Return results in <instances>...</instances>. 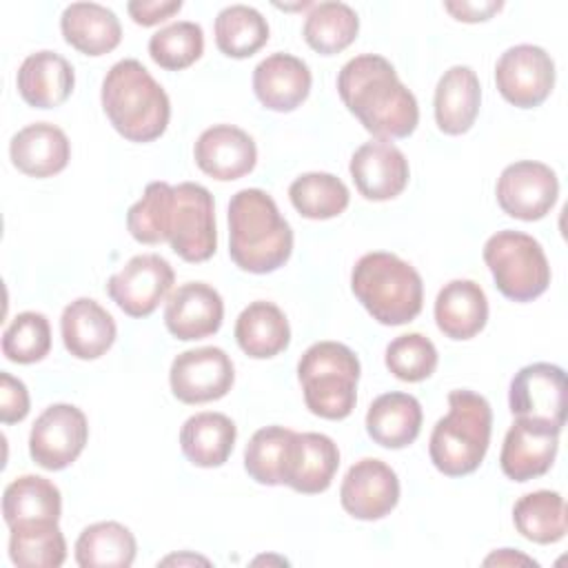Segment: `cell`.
Returning a JSON list of instances; mask_svg holds the SVG:
<instances>
[{
    "instance_id": "7dc6e473",
    "label": "cell",
    "mask_w": 568,
    "mask_h": 568,
    "mask_svg": "<svg viewBox=\"0 0 568 568\" xmlns=\"http://www.w3.org/2000/svg\"><path fill=\"white\" fill-rule=\"evenodd\" d=\"M162 564H209V559L197 557V555H171L166 559H162Z\"/></svg>"
},
{
    "instance_id": "7a4b0ae2",
    "label": "cell",
    "mask_w": 568,
    "mask_h": 568,
    "mask_svg": "<svg viewBox=\"0 0 568 568\" xmlns=\"http://www.w3.org/2000/svg\"><path fill=\"white\" fill-rule=\"evenodd\" d=\"M293 231L262 189H242L229 202V255L242 271L264 275L286 264Z\"/></svg>"
},
{
    "instance_id": "cb8c5ba5",
    "label": "cell",
    "mask_w": 568,
    "mask_h": 568,
    "mask_svg": "<svg viewBox=\"0 0 568 568\" xmlns=\"http://www.w3.org/2000/svg\"><path fill=\"white\" fill-rule=\"evenodd\" d=\"M18 91L33 109H53L67 102L73 91L75 73L67 58L55 51H36L18 69Z\"/></svg>"
},
{
    "instance_id": "ab89813d",
    "label": "cell",
    "mask_w": 568,
    "mask_h": 568,
    "mask_svg": "<svg viewBox=\"0 0 568 568\" xmlns=\"http://www.w3.org/2000/svg\"><path fill=\"white\" fill-rule=\"evenodd\" d=\"M173 186L169 182L146 184L142 197L126 211V229L142 244L166 242V220L171 209Z\"/></svg>"
},
{
    "instance_id": "277c9868",
    "label": "cell",
    "mask_w": 568,
    "mask_h": 568,
    "mask_svg": "<svg viewBox=\"0 0 568 568\" xmlns=\"http://www.w3.org/2000/svg\"><path fill=\"white\" fill-rule=\"evenodd\" d=\"M493 410L486 397L457 388L448 393V413L435 424L428 442L433 466L446 477L470 475L486 457Z\"/></svg>"
},
{
    "instance_id": "1f68e13d",
    "label": "cell",
    "mask_w": 568,
    "mask_h": 568,
    "mask_svg": "<svg viewBox=\"0 0 568 568\" xmlns=\"http://www.w3.org/2000/svg\"><path fill=\"white\" fill-rule=\"evenodd\" d=\"M135 537L120 521H95L75 541L80 568H129L135 561Z\"/></svg>"
},
{
    "instance_id": "3957f363",
    "label": "cell",
    "mask_w": 568,
    "mask_h": 568,
    "mask_svg": "<svg viewBox=\"0 0 568 568\" xmlns=\"http://www.w3.org/2000/svg\"><path fill=\"white\" fill-rule=\"evenodd\" d=\"M100 100L113 129L129 142H153L169 126V95L140 60L115 62L102 80Z\"/></svg>"
},
{
    "instance_id": "ffe728a7",
    "label": "cell",
    "mask_w": 568,
    "mask_h": 568,
    "mask_svg": "<svg viewBox=\"0 0 568 568\" xmlns=\"http://www.w3.org/2000/svg\"><path fill=\"white\" fill-rule=\"evenodd\" d=\"M193 158L213 180L231 182L255 169L257 146L240 126L215 124L200 133L193 146Z\"/></svg>"
},
{
    "instance_id": "f546056e",
    "label": "cell",
    "mask_w": 568,
    "mask_h": 568,
    "mask_svg": "<svg viewBox=\"0 0 568 568\" xmlns=\"http://www.w3.org/2000/svg\"><path fill=\"white\" fill-rule=\"evenodd\" d=\"M235 339L248 357L268 359L288 346L291 326L280 306L257 300L237 315Z\"/></svg>"
},
{
    "instance_id": "7402d4cb",
    "label": "cell",
    "mask_w": 568,
    "mask_h": 568,
    "mask_svg": "<svg viewBox=\"0 0 568 568\" xmlns=\"http://www.w3.org/2000/svg\"><path fill=\"white\" fill-rule=\"evenodd\" d=\"M64 348L78 359H98L115 342L118 328L111 313L91 297H78L60 317Z\"/></svg>"
},
{
    "instance_id": "f35d334b",
    "label": "cell",
    "mask_w": 568,
    "mask_h": 568,
    "mask_svg": "<svg viewBox=\"0 0 568 568\" xmlns=\"http://www.w3.org/2000/svg\"><path fill=\"white\" fill-rule=\"evenodd\" d=\"M291 435L293 430L284 426H264L253 433L244 448V468L251 479L264 486L282 484Z\"/></svg>"
},
{
    "instance_id": "6da1fadb",
    "label": "cell",
    "mask_w": 568,
    "mask_h": 568,
    "mask_svg": "<svg viewBox=\"0 0 568 568\" xmlns=\"http://www.w3.org/2000/svg\"><path fill=\"white\" fill-rule=\"evenodd\" d=\"M337 93L359 124L377 140L408 138L419 122V106L395 67L377 55L351 58L337 75Z\"/></svg>"
},
{
    "instance_id": "484cf974",
    "label": "cell",
    "mask_w": 568,
    "mask_h": 568,
    "mask_svg": "<svg viewBox=\"0 0 568 568\" xmlns=\"http://www.w3.org/2000/svg\"><path fill=\"white\" fill-rule=\"evenodd\" d=\"M437 328L450 339H470L488 322V300L473 280H453L435 300Z\"/></svg>"
},
{
    "instance_id": "d590c367",
    "label": "cell",
    "mask_w": 568,
    "mask_h": 568,
    "mask_svg": "<svg viewBox=\"0 0 568 568\" xmlns=\"http://www.w3.org/2000/svg\"><path fill=\"white\" fill-rule=\"evenodd\" d=\"M268 40L266 18L248 4L224 7L215 18V44L229 58H248Z\"/></svg>"
},
{
    "instance_id": "60d3db41",
    "label": "cell",
    "mask_w": 568,
    "mask_h": 568,
    "mask_svg": "<svg viewBox=\"0 0 568 568\" xmlns=\"http://www.w3.org/2000/svg\"><path fill=\"white\" fill-rule=\"evenodd\" d=\"M51 351V326L42 313H18L2 335V353L16 364H36Z\"/></svg>"
},
{
    "instance_id": "d4e9b609",
    "label": "cell",
    "mask_w": 568,
    "mask_h": 568,
    "mask_svg": "<svg viewBox=\"0 0 568 568\" xmlns=\"http://www.w3.org/2000/svg\"><path fill=\"white\" fill-rule=\"evenodd\" d=\"M481 87L470 67L455 64L439 78L435 87V122L446 135L466 133L479 113Z\"/></svg>"
},
{
    "instance_id": "74e56055",
    "label": "cell",
    "mask_w": 568,
    "mask_h": 568,
    "mask_svg": "<svg viewBox=\"0 0 568 568\" xmlns=\"http://www.w3.org/2000/svg\"><path fill=\"white\" fill-rule=\"evenodd\" d=\"M204 51V33L197 22L180 20L160 31L149 40L151 60L166 71H182L200 60Z\"/></svg>"
},
{
    "instance_id": "4fadbf2b",
    "label": "cell",
    "mask_w": 568,
    "mask_h": 568,
    "mask_svg": "<svg viewBox=\"0 0 568 568\" xmlns=\"http://www.w3.org/2000/svg\"><path fill=\"white\" fill-rule=\"evenodd\" d=\"M564 426L537 417H517L508 428L499 455L504 475L513 481H528L550 470Z\"/></svg>"
},
{
    "instance_id": "8fae6325",
    "label": "cell",
    "mask_w": 568,
    "mask_h": 568,
    "mask_svg": "<svg viewBox=\"0 0 568 568\" xmlns=\"http://www.w3.org/2000/svg\"><path fill=\"white\" fill-rule=\"evenodd\" d=\"M497 204L515 220L535 222L550 213L559 195L557 173L535 160L508 164L497 180Z\"/></svg>"
},
{
    "instance_id": "e0dca14e",
    "label": "cell",
    "mask_w": 568,
    "mask_h": 568,
    "mask_svg": "<svg viewBox=\"0 0 568 568\" xmlns=\"http://www.w3.org/2000/svg\"><path fill=\"white\" fill-rule=\"evenodd\" d=\"M351 178L357 191L373 202L397 197L408 184V160L390 140L364 142L351 158Z\"/></svg>"
},
{
    "instance_id": "ac0fdd59",
    "label": "cell",
    "mask_w": 568,
    "mask_h": 568,
    "mask_svg": "<svg viewBox=\"0 0 568 568\" xmlns=\"http://www.w3.org/2000/svg\"><path fill=\"white\" fill-rule=\"evenodd\" d=\"M339 466L337 444L324 433H293L286 448L282 484L302 495L324 493Z\"/></svg>"
},
{
    "instance_id": "5b68a950",
    "label": "cell",
    "mask_w": 568,
    "mask_h": 568,
    "mask_svg": "<svg viewBox=\"0 0 568 568\" xmlns=\"http://www.w3.org/2000/svg\"><path fill=\"white\" fill-rule=\"evenodd\" d=\"M351 291L384 326L413 322L424 302L422 275L402 257L386 251L362 255L351 273Z\"/></svg>"
},
{
    "instance_id": "bcb514c9",
    "label": "cell",
    "mask_w": 568,
    "mask_h": 568,
    "mask_svg": "<svg viewBox=\"0 0 568 568\" xmlns=\"http://www.w3.org/2000/svg\"><path fill=\"white\" fill-rule=\"evenodd\" d=\"M484 564H486V566H517V564L537 566V561H532L530 557H526V555H521V552H517V550H513V548H501V550L488 555V557L484 559Z\"/></svg>"
},
{
    "instance_id": "e575fe53",
    "label": "cell",
    "mask_w": 568,
    "mask_h": 568,
    "mask_svg": "<svg viewBox=\"0 0 568 568\" xmlns=\"http://www.w3.org/2000/svg\"><path fill=\"white\" fill-rule=\"evenodd\" d=\"M357 31L359 18L353 7L344 2H320L311 7L302 36L313 51L322 55H335L353 44Z\"/></svg>"
},
{
    "instance_id": "d6986e66",
    "label": "cell",
    "mask_w": 568,
    "mask_h": 568,
    "mask_svg": "<svg viewBox=\"0 0 568 568\" xmlns=\"http://www.w3.org/2000/svg\"><path fill=\"white\" fill-rule=\"evenodd\" d=\"M224 320L222 295L206 282H186L169 293L164 324L182 342L204 339L220 331Z\"/></svg>"
},
{
    "instance_id": "8992f818",
    "label": "cell",
    "mask_w": 568,
    "mask_h": 568,
    "mask_svg": "<svg viewBox=\"0 0 568 568\" xmlns=\"http://www.w3.org/2000/svg\"><path fill=\"white\" fill-rule=\"evenodd\" d=\"M357 355L339 342H315L297 362L306 408L324 419H344L357 402Z\"/></svg>"
},
{
    "instance_id": "7bdbcfd3",
    "label": "cell",
    "mask_w": 568,
    "mask_h": 568,
    "mask_svg": "<svg viewBox=\"0 0 568 568\" xmlns=\"http://www.w3.org/2000/svg\"><path fill=\"white\" fill-rule=\"evenodd\" d=\"M29 415V390L11 373H0V422L16 424Z\"/></svg>"
},
{
    "instance_id": "f6af8a7d",
    "label": "cell",
    "mask_w": 568,
    "mask_h": 568,
    "mask_svg": "<svg viewBox=\"0 0 568 568\" xmlns=\"http://www.w3.org/2000/svg\"><path fill=\"white\" fill-rule=\"evenodd\" d=\"M444 9L459 22H484L504 9V2L481 0V2H444Z\"/></svg>"
},
{
    "instance_id": "30bf717a",
    "label": "cell",
    "mask_w": 568,
    "mask_h": 568,
    "mask_svg": "<svg viewBox=\"0 0 568 568\" xmlns=\"http://www.w3.org/2000/svg\"><path fill=\"white\" fill-rule=\"evenodd\" d=\"M497 91L519 109L539 106L555 87V62L537 44H515L495 64Z\"/></svg>"
},
{
    "instance_id": "ee69618b",
    "label": "cell",
    "mask_w": 568,
    "mask_h": 568,
    "mask_svg": "<svg viewBox=\"0 0 568 568\" xmlns=\"http://www.w3.org/2000/svg\"><path fill=\"white\" fill-rule=\"evenodd\" d=\"M182 9V0H133L126 4L129 16L135 24L153 27L171 16H175Z\"/></svg>"
},
{
    "instance_id": "2e32d148",
    "label": "cell",
    "mask_w": 568,
    "mask_h": 568,
    "mask_svg": "<svg viewBox=\"0 0 568 568\" xmlns=\"http://www.w3.org/2000/svg\"><path fill=\"white\" fill-rule=\"evenodd\" d=\"M508 406L515 417H537L564 426L566 419V373L557 364L535 362L515 373L508 390Z\"/></svg>"
},
{
    "instance_id": "b9f144b4",
    "label": "cell",
    "mask_w": 568,
    "mask_h": 568,
    "mask_svg": "<svg viewBox=\"0 0 568 568\" xmlns=\"http://www.w3.org/2000/svg\"><path fill=\"white\" fill-rule=\"evenodd\" d=\"M386 368L402 382H424L437 368V348L422 333H406L386 346Z\"/></svg>"
},
{
    "instance_id": "d6a6232c",
    "label": "cell",
    "mask_w": 568,
    "mask_h": 568,
    "mask_svg": "<svg viewBox=\"0 0 568 568\" xmlns=\"http://www.w3.org/2000/svg\"><path fill=\"white\" fill-rule=\"evenodd\" d=\"M62 513V497L53 481L40 475H22L13 479L2 495V517L7 526L18 521L49 519L58 521Z\"/></svg>"
},
{
    "instance_id": "f1b7e54d",
    "label": "cell",
    "mask_w": 568,
    "mask_h": 568,
    "mask_svg": "<svg viewBox=\"0 0 568 568\" xmlns=\"http://www.w3.org/2000/svg\"><path fill=\"white\" fill-rule=\"evenodd\" d=\"M237 428L231 417L222 413H195L180 430V446L184 457L200 468L222 466L235 446Z\"/></svg>"
},
{
    "instance_id": "83f0119b",
    "label": "cell",
    "mask_w": 568,
    "mask_h": 568,
    "mask_svg": "<svg viewBox=\"0 0 568 568\" xmlns=\"http://www.w3.org/2000/svg\"><path fill=\"white\" fill-rule=\"evenodd\" d=\"M422 430V406L408 393H384L368 406L366 433L384 448H406Z\"/></svg>"
},
{
    "instance_id": "4316f807",
    "label": "cell",
    "mask_w": 568,
    "mask_h": 568,
    "mask_svg": "<svg viewBox=\"0 0 568 568\" xmlns=\"http://www.w3.org/2000/svg\"><path fill=\"white\" fill-rule=\"evenodd\" d=\"M60 29L73 49L91 58L113 51L122 40L118 16L98 2H73L64 7Z\"/></svg>"
},
{
    "instance_id": "9c48e42d",
    "label": "cell",
    "mask_w": 568,
    "mask_h": 568,
    "mask_svg": "<svg viewBox=\"0 0 568 568\" xmlns=\"http://www.w3.org/2000/svg\"><path fill=\"white\" fill-rule=\"evenodd\" d=\"M87 439L84 413L73 404H51L31 426L29 455L44 470H62L80 457Z\"/></svg>"
},
{
    "instance_id": "ba28073f",
    "label": "cell",
    "mask_w": 568,
    "mask_h": 568,
    "mask_svg": "<svg viewBox=\"0 0 568 568\" xmlns=\"http://www.w3.org/2000/svg\"><path fill=\"white\" fill-rule=\"evenodd\" d=\"M166 242L184 262H206L217 248L213 195L195 182L173 186Z\"/></svg>"
},
{
    "instance_id": "7c38bea8",
    "label": "cell",
    "mask_w": 568,
    "mask_h": 568,
    "mask_svg": "<svg viewBox=\"0 0 568 568\" xmlns=\"http://www.w3.org/2000/svg\"><path fill=\"white\" fill-rule=\"evenodd\" d=\"M173 280L175 273L162 255L142 253L109 277L106 291L129 317H149L171 293Z\"/></svg>"
},
{
    "instance_id": "836d02e7",
    "label": "cell",
    "mask_w": 568,
    "mask_h": 568,
    "mask_svg": "<svg viewBox=\"0 0 568 568\" xmlns=\"http://www.w3.org/2000/svg\"><path fill=\"white\" fill-rule=\"evenodd\" d=\"M513 524L521 537L535 544H555L566 537V501L555 490H535L513 508Z\"/></svg>"
},
{
    "instance_id": "603a6c76",
    "label": "cell",
    "mask_w": 568,
    "mask_h": 568,
    "mask_svg": "<svg viewBox=\"0 0 568 568\" xmlns=\"http://www.w3.org/2000/svg\"><path fill=\"white\" fill-rule=\"evenodd\" d=\"M11 162L31 178H51L67 169L71 144L67 133L51 122H33L20 129L9 144Z\"/></svg>"
},
{
    "instance_id": "5bb4252c",
    "label": "cell",
    "mask_w": 568,
    "mask_h": 568,
    "mask_svg": "<svg viewBox=\"0 0 568 568\" xmlns=\"http://www.w3.org/2000/svg\"><path fill=\"white\" fill-rule=\"evenodd\" d=\"M235 379L231 357L217 346H200L180 353L169 371L173 395L184 404L222 399Z\"/></svg>"
},
{
    "instance_id": "9a60e30c",
    "label": "cell",
    "mask_w": 568,
    "mask_h": 568,
    "mask_svg": "<svg viewBox=\"0 0 568 568\" xmlns=\"http://www.w3.org/2000/svg\"><path fill=\"white\" fill-rule=\"evenodd\" d=\"M342 508L362 521L386 517L399 501V479L395 470L375 457L355 462L339 486Z\"/></svg>"
},
{
    "instance_id": "44dd1931",
    "label": "cell",
    "mask_w": 568,
    "mask_h": 568,
    "mask_svg": "<svg viewBox=\"0 0 568 568\" xmlns=\"http://www.w3.org/2000/svg\"><path fill=\"white\" fill-rule=\"evenodd\" d=\"M311 71L304 60L291 53H271L253 69L257 100L277 113L295 111L311 93Z\"/></svg>"
},
{
    "instance_id": "4dcf8cb0",
    "label": "cell",
    "mask_w": 568,
    "mask_h": 568,
    "mask_svg": "<svg viewBox=\"0 0 568 568\" xmlns=\"http://www.w3.org/2000/svg\"><path fill=\"white\" fill-rule=\"evenodd\" d=\"M9 559L20 568H58L67 559V541L58 521L33 519L9 526Z\"/></svg>"
},
{
    "instance_id": "52a82bcc",
    "label": "cell",
    "mask_w": 568,
    "mask_h": 568,
    "mask_svg": "<svg viewBox=\"0 0 568 568\" xmlns=\"http://www.w3.org/2000/svg\"><path fill=\"white\" fill-rule=\"evenodd\" d=\"M484 262L499 293L513 302H532L550 284L546 253L528 233L497 231L484 244Z\"/></svg>"
},
{
    "instance_id": "8d00e7d4",
    "label": "cell",
    "mask_w": 568,
    "mask_h": 568,
    "mask_svg": "<svg viewBox=\"0 0 568 568\" xmlns=\"http://www.w3.org/2000/svg\"><path fill=\"white\" fill-rule=\"evenodd\" d=\"M288 197L295 211L308 220H331L346 211L348 189L333 173H302L288 186Z\"/></svg>"
}]
</instances>
